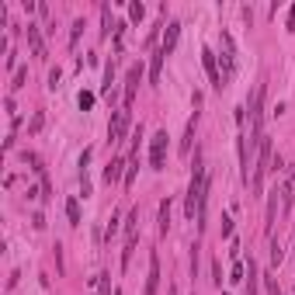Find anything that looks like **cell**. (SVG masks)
Masks as SVG:
<instances>
[{"label": "cell", "instance_id": "15", "mask_svg": "<svg viewBox=\"0 0 295 295\" xmlns=\"http://www.w3.org/2000/svg\"><path fill=\"white\" fill-rule=\"evenodd\" d=\"M136 226H139V209H132L129 222H125V240H136Z\"/></svg>", "mask_w": 295, "mask_h": 295}, {"label": "cell", "instance_id": "30", "mask_svg": "<svg viewBox=\"0 0 295 295\" xmlns=\"http://www.w3.org/2000/svg\"><path fill=\"white\" fill-rule=\"evenodd\" d=\"M288 28H295V4H292V11H288Z\"/></svg>", "mask_w": 295, "mask_h": 295}, {"label": "cell", "instance_id": "22", "mask_svg": "<svg viewBox=\"0 0 295 295\" xmlns=\"http://www.w3.org/2000/svg\"><path fill=\"white\" fill-rule=\"evenodd\" d=\"M80 32H83V21H73V28H70V42H73V45H77Z\"/></svg>", "mask_w": 295, "mask_h": 295}, {"label": "cell", "instance_id": "16", "mask_svg": "<svg viewBox=\"0 0 295 295\" xmlns=\"http://www.w3.org/2000/svg\"><path fill=\"white\" fill-rule=\"evenodd\" d=\"M66 216H70L73 226H80V201H77V198H70V201H66Z\"/></svg>", "mask_w": 295, "mask_h": 295}, {"label": "cell", "instance_id": "20", "mask_svg": "<svg viewBox=\"0 0 295 295\" xmlns=\"http://www.w3.org/2000/svg\"><path fill=\"white\" fill-rule=\"evenodd\" d=\"M111 80H115V63L104 66V91H111Z\"/></svg>", "mask_w": 295, "mask_h": 295}, {"label": "cell", "instance_id": "9", "mask_svg": "<svg viewBox=\"0 0 295 295\" xmlns=\"http://www.w3.org/2000/svg\"><path fill=\"white\" fill-rule=\"evenodd\" d=\"M201 63H205V73H209V80H212V87H219V91H222V77H219L216 56H212V52H209V49H205V52H201Z\"/></svg>", "mask_w": 295, "mask_h": 295}, {"label": "cell", "instance_id": "24", "mask_svg": "<svg viewBox=\"0 0 295 295\" xmlns=\"http://www.w3.org/2000/svg\"><path fill=\"white\" fill-rule=\"evenodd\" d=\"M264 285H268V295H281V288H278L275 278H264Z\"/></svg>", "mask_w": 295, "mask_h": 295}, {"label": "cell", "instance_id": "19", "mask_svg": "<svg viewBox=\"0 0 295 295\" xmlns=\"http://www.w3.org/2000/svg\"><path fill=\"white\" fill-rule=\"evenodd\" d=\"M247 295H257V264L250 260V285H247Z\"/></svg>", "mask_w": 295, "mask_h": 295}, {"label": "cell", "instance_id": "10", "mask_svg": "<svg viewBox=\"0 0 295 295\" xmlns=\"http://www.w3.org/2000/svg\"><path fill=\"white\" fill-rule=\"evenodd\" d=\"M28 42H32V52H35V56H45V42H42V32H39V24H32V21H28Z\"/></svg>", "mask_w": 295, "mask_h": 295}, {"label": "cell", "instance_id": "12", "mask_svg": "<svg viewBox=\"0 0 295 295\" xmlns=\"http://www.w3.org/2000/svg\"><path fill=\"white\" fill-rule=\"evenodd\" d=\"M195 122H198V115H195V118H188V129H184V139H181V153H184V157L191 153V139H195Z\"/></svg>", "mask_w": 295, "mask_h": 295}, {"label": "cell", "instance_id": "7", "mask_svg": "<svg viewBox=\"0 0 295 295\" xmlns=\"http://www.w3.org/2000/svg\"><path fill=\"white\" fill-rule=\"evenodd\" d=\"M177 39H181V24L170 21V24H167V32H163V39H160V49L170 56V52H174V45H177Z\"/></svg>", "mask_w": 295, "mask_h": 295}, {"label": "cell", "instance_id": "4", "mask_svg": "<svg viewBox=\"0 0 295 295\" xmlns=\"http://www.w3.org/2000/svg\"><path fill=\"white\" fill-rule=\"evenodd\" d=\"M163 157H167V132H157L153 142H150V167L163 170Z\"/></svg>", "mask_w": 295, "mask_h": 295}, {"label": "cell", "instance_id": "29", "mask_svg": "<svg viewBox=\"0 0 295 295\" xmlns=\"http://www.w3.org/2000/svg\"><path fill=\"white\" fill-rule=\"evenodd\" d=\"M222 236H226V240L233 236V222H229V219H222Z\"/></svg>", "mask_w": 295, "mask_h": 295}, {"label": "cell", "instance_id": "2", "mask_svg": "<svg viewBox=\"0 0 295 295\" xmlns=\"http://www.w3.org/2000/svg\"><path fill=\"white\" fill-rule=\"evenodd\" d=\"M271 139L264 136V142H260V150H257V167H254V177H250V184H254V191H260L264 188V174H268V167H271Z\"/></svg>", "mask_w": 295, "mask_h": 295}, {"label": "cell", "instance_id": "31", "mask_svg": "<svg viewBox=\"0 0 295 295\" xmlns=\"http://www.w3.org/2000/svg\"><path fill=\"white\" fill-rule=\"evenodd\" d=\"M167 295H177V288H174V285H170V288H167Z\"/></svg>", "mask_w": 295, "mask_h": 295}, {"label": "cell", "instance_id": "28", "mask_svg": "<svg viewBox=\"0 0 295 295\" xmlns=\"http://www.w3.org/2000/svg\"><path fill=\"white\" fill-rule=\"evenodd\" d=\"M212 275H216V285H222V264L212 260Z\"/></svg>", "mask_w": 295, "mask_h": 295}, {"label": "cell", "instance_id": "3", "mask_svg": "<svg viewBox=\"0 0 295 295\" xmlns=\"http://www.w3.org/2000/svg\"><path fill=\"white\" fill-rule=\"evenodd\" d=\"M222 49H226V56H222V87H226L233 80V70H236V45H233L229 32H222Z\"/></svg>", "mask_w": 295, "mask_h": 295}, {"label": "cell", "instance_id": "1", "mask_svg": "<svg viewBox=\"0 0 295 295\" xmlns=\"http://www.w3.org/2000/svg\"><path fill=\"white\" fill-rule=\"evenodd\" d=\"M205 201H209V170L195 163V174H191L188 195H184V212H188V219L198 222V229H205Z\"/></svg>", "mask_w": 295, "mask_h": 295}, {"label": "cell", "instance_id": "5", "mask_svg": "<svg viewBox=\"0 0 295 295\" xmlns=\"http://www.w3.org/2000/svg\"><path fill=\"white\" fill-rule=\"evenodd\" d=\"M139 80H142V66H129V77H125V94H122V101H125V111L132 108V101H136V87H139Z\"/></svg>", "mask_w": 295, "mask_h": 295}, {"label": "cell", "instance_id": "17", "mask_svg": "<svg viewBox=\"0 0 295 295\" xmlns=\"http://www.w3.org/2000/svg\"><path fill=\"white\" fill-rule=\"evenodd\" d=\"M129 18H132V21H142V18H146V7H142L139 0H132V4H129Z\"/></svg>", "mask_w": 295, "mask_h": 295}, {"label": "cell", "instance_id": "21", "mask_svg": "<svg viewBox=\"0 0 295 295\" xmlns=\"http://www.w3.org/2000/svg\"><path fill=\"white\" fill-rule=\"evenodd\" d=\"M101 18H104V35H108V32L115 28V24H111V11H108V7H101ZM115 32H118V28H115Z\"/></svg>", "mask_w": 295, "mask_h": 295}, {"label": "cell", "instance_id": "13", "mask_svg": "<svg viewBox=\"0 0 295 295\" xmlns=\"http://www.w3.org/2000/svg\"><path fill=\"white\" fill-rule=\"evenodd\" d=\"M163 56H167V52H163V49H157V52H153V59H150V80H153V83H160V66H163Z\"/></svg>", "mask_w": 295, "mask_h": 295}, {"label": "cell", "instance_id": "11", "mask_svg": "<svg viewBox=\"0 0 295 295\" xmlns=\"http://www.w3.org/2000/svg\"><path fill=\"white\" fill-rule=\"evenodd\" d=\"M122 167H125V160H122V157H115L111 163H108V170H104V181H108V184L122 181Z\"/></svg>", "mask_w": 295, "mask_h": 295}, {"label": "cell", "instance_id": "14", "mask_svg": "<svg viewBox=\"0 0 295 295\" xmlns=\"http://www.w3.org/2000/svg\"><path fill=\"white\" fill-rule=\"evenodd\" d=\"M167 229H170V198L160 201V233L167 236Z\"/></svg>", "mask_w": 295, "mask_h": 295}, {"label": "cell", "instance_id": "18", "mask_svg": "<svg viewBox=\"0 0 295 295\" xmlns=\"http://www.w3.org/2000/svg\"><path fill=\"white\" fill-rule=\"evenodd\" d=\"M77 104H80V111H91V108H94V94H87V91H80Z\"/></svg>", "mask_w": 295, "mask_h": 295}, {"label": "cell", "instance_id": "26", "mask_svg": "<svg viewBox=\"0 0 295 295\" xmlns=\"http://www.w3.org/2000/svg\"><path fill=\"white\" fill-rule=\"evenodd\" d=\"M271 264H275V268L281 264V247H278V243H271Z\"/></svg>", "mask_w": 295, "mask_h": 295}, {"label": "cell", "instance_id": "23", "mask_svg": "<svg viewBox=\"0 0 295 295\" xmlns=\"http://www.w3.org/2000/svg\"><path fill=\"white\" fill-rule=\"evenodd\" d=\"M24 80H28V70H18V73H14V83H11V87L18 91V87H24Z\"/></svg>", "mask_w": 295, "mask_h": 295}, {"label": "cell", "instance_id": "6", "mask_svg": "<svg viewBox=\"0 0 295 295\" xmlns=\"http://www.w3.org/2000/svg\"><path fill=\"white\" fill-rule=\"evenodd\" d=\"M125 132H129V111L122 108V111H115V122H111L108 136H111V142H122V139H125Z\"/></svg>", "mask_w": 295, "mask_h": 295}, {"label": "cell", "instance_id": "25", "mask_svg": "<svg viewBox=\"0 0 295 295\" xmlns=\"http://www.w3.org/2000/svg\"><path fill=\"white\" fill-rule=\"evenodd\" d=\"M229 281H243V264H240V260L233 264V275H229Z\"/></svg>", "mask_w": 295, "mask_h": 295}, {"label": "cell", "instance_id": "27", "mask_svg": "<svg viewBox=\"0 0 295 295\" xmlns=\"http://www.w3.org/2000/svg\"><path fill=\"white\" fill-rule=\"evenodd\" d=\"M59 77H63V73H59V66H56V70H49V87H52V91H56V83H59Z\"/></svg>", "mask_w": 295, "mask_h": 295}, {"label": "cell", "instance_id": "8", "mask_svg": "<svg viewBox=\"0 0 295 295\" xmlns=\"http://www.w3.org/2000/svg\"><path fill=\"white\" fill-rule=\"evenodd\" d=\"M160 288V257L150 254V278H146V295H157Z\"/></svg>", "mask_w": 295, "mask_h": 295}]
</instances>
